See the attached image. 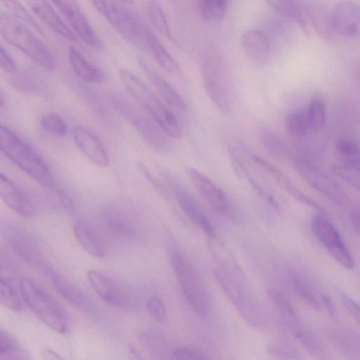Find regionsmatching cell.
<instances>
[{
  "instance_id": "cell-9",
  "label": "cell",
  "mask_w": 360,
  "mask_h": 360,
  "mask_svg": "<svg viewBox=\"0 0 360 360\" xmlns=\"http://www.w3.org/2000/svg\"><path fill=\"white\" fill-rule=\"evenodd\" d=\"M203 85L210 98L223 113H229L232 99L226 75L222 63L213 53H207L201 58Z\"/></svg>"
},
{
  "instance_id": "cell-38",
  "label": "cell",
  "mask_w": 360,
  "mask_h": 360,
  "mask_svg": "<svg viewBox=\"0 0 360 360\" xmlns=\"http://www.w3.org/2000/svg\"><path fill=\"white\" fill-rule=\"evenodd\" d=\"M266 350L274 360H303L293 346L285 341L274 340L269 344Z\"/></svg>"
},
{
  "instance_id": "cell-54",
  "label": "cell",
  "mask_w": 360,
  "mask_h": 360,
  "mask_svg": "<svg viewBox=\"0 0 360 360\" xmlns=\"http://www.w3.org/2000/svg\"><path fill=\"white\" fill-rule=\"evenodd\" d=\"M350 219L352 223L355 228L357 233H359V207L357 205L354 207L350 214Z\"/></svg>"
},
{
  "instance_id": "cell-5",
  "label": "cell",
  "mask_w": 360,
  "mask_h": 360,
  "mask_svg": "<svg viewBox=\"0 0 360 360\" xmlns=\"http://www.w3.org/2000/svg\"><path fill=\"white\" fill-rule=\"evenodd\" d=\"M19 285L25 305L49 328L65 333L68 329L67 314L55 298L31 278L22 277Z\"/></svg>"
},
{
  "instance_id": "cell-28",
  "label": "cell",
  "mask_w": 360,
  "mask_h": 360,
  "mask_svg": "<svg viewBox=\"0 0 360 360\" xmlns=\"http://www.w3.org/2000/svg\"><path fill=\"white\" fill-rule=\"evenodd\" d=\"M146 42L157 63L163 70L174 75L181 73V70L179 64L149 29L146 31Z\"/></svg>"
},
{
  "instance_id": "cell-42",
  "label": "cell",
  "mask_w": 360,
  "mask_h": 360,
  "mask_svg": "<svg viewBox=\"0 0 360 360\" xmlns=\"http://www.w3.org/2000/svg\"><path fill=\"white\" fill-rule=\"evenodd\" d=\"M141 342L148 352L158 359H164L167 354V347L162 338L151 333H143Z\"/></svg>"
},
{
  "instance_id": "cell-43",
  "label": "cell",
  "mask_w": 360,
  "mask_h": 360,
  "mask_svg": "<svg viewBox=\"0 0 360 360\" xmlns=\"http://www.w3.org/2000/svg\"><path fill=\"white\" fill-rule=\"evenodd\" d=\"M40 123L42 128L49 133L64 136L68 132L66 122L57 113L50 112L44 115Z\"/></svg>"
},
{
  "instance_id": "cell-32",
  "label": "cell",
  "mask_w": 360,
  "mask_h": 360,
  "mask_svg": "<svg viewBox=\"0 0 360 360\" xmlns=\"http://www.w3.org/2000/svg\"><path fill=\"white\" fill-rule=\"evenodd\" d=\"M229 4L226 0H201L198 2V7L204 21L217 22L225 17Z\"/></svg>"
},
{
  "instance_id": "cell-17",
  "label": "cell",
  "mask_w": 360,
  "mask_h": 360,
  "mask_svg": "<svg viewBox=\"0 0 360 360\" xmlns=\"http://www.w3.org/2000/svg\"><path fill=\"white\" fill-rule=\"evenodd\" d=\"M186 173L202 197L216 212L223 216L232 214L233 209L228 198L210 178L193 167H187Z\"/></svg>"
},
{
  "instance_id": "cell-41",
  "label": "cell",
  "mask_w": 360,
  "mask_h": 360,
  "mask_svg": "<svg viewBox=\"0 0 360 360\" xmlns=\"http://www.w3.org/2000/svg\"><path fill=\"white\" fill-rule=\"evenodd\" d=\"M260 138L266 149L277 158H284L287 154L286 148L280 138L269 129L262 127Z\"/></svg>"
},
{
  "instance_id": "cell-7",
  "label": "cell",
  "mask_w": 360,
  "mask_h": 360,
  "mask_svg": "<svg viewBox=\"0 0 360 360\" xmlns=\"http://www.w3.org/2000/svg\"><path fill=\"white\" fill-rule=\"evenodd\" d=\"M112 103L145 141L158 152H166L170 147L168 136L147 112L122 95H113Z\"/></svg>"
},
{
  "instance_id": "cell-3",
  "label": "cell",
  "mask_w": 360,
  "mask_h": 360,
  "mask_svg": "<svg viewBox=\"0 0 360 360\" xmlns=\"http://www.w3.org/2000/svg\"><path fill=\"white\" fill-rule=\"evenodd\" d=\"M168 255L182 294L192 310L199 316H207L211 300L205 285L193 262L176 246L170 245Z\"/></svg>"
},
{
  "instance_id": "cell-35",
  "label": "cell",
  "mask_w": 360,
  "mask_h": 360,
  "mask_svg": "<svg viewBox=\"0 0 360 360\" xmlns=\"http://www.w3.org/2000/svg\"><path fill=\"white\" fill-rule=\"evenodd\" d=\"M335 149L342 165L359 169V148L357 143L349 139H340L336 141Z\"/></svg>"
},
{
  "instance_id": "cell-10",
  "label": "cell",
  "mask_w": 360,
  "mask_h": 360,
  "mask_svg": "<svg viewBox=\"0 0 360 360\" xmlns=\"http://www.w3.org/2000/svg\"><path fill=\"white\" fill-rule=\"evenodd\" d=\"M311 230L334 259L347 269L354 267L353 257L340 233L323 214H316L311 222Z\"/></svg>"
},
{
  "instance_id": "cell-44",
  "label": "cell",
  "mask_w": 360,
  "mask_h": 360,
  "mask_svg": "<svg viewBox=\"0 0 360 360\" xmlns=\"http://www.w3.org/2000/svg\"><path fill=\"white\" fill-rule=\"evenodd\" d=\"M17 265L11 255L0 247V281H16Z\"/></svg>"
},
{
  "instance_id": "cell-24",
  "label": "cell",
  "mask_w": 360,
  "mask_h": 360,
  "mask_svg": "<svg viewBox=\"0 0 360 360\" xmlns=\"http://www.w3.org/2000/svg\"><path fill=\"white\" fill-rule=\"evenodd\" d=\"M32 11L55 33L64 39L75 41L76 36L46 1H27Z\"/></svg>"
},
{
  "instance_id": "cell-12",
  "label": "cell",
  "mask_w": 360,
  "mask_h": 360,
  "mask_svg": "<svg viewBox=\"0 0 360 360\" xmlns=\"http://www.w3.org/2000/svg\"><path fill=\"white\" fill-rule=\"evenodd\" d=\"M0 233L9 248L21 259L33 264L41 262V250L38 241L21 224L1 219Z\"/></svg>"
},
{
  "instance_id": "cell-20",
  "label": "cell",
  "mask_w": 360,
  "mask_h": 360,
  "mask_svg": "<svg viewBox=\"0 0 360 360\" xmlns=\"http://www.w3.org/2000/svg\"><path fill=\"white\" fill-rule=\"evenodd\" d=\"M0 199L20 216L30 219L34 215L30 197L12 180L0 172Z\"/></svg>"
},
{
  "instance_id": "cell-16",
  "label": "cell",
  "mask_w": 360,
  "mask_h": 360,
  "mask_svg": "<svg viewBox=\"0 0 360 360\" xmlns=\"http://www.w3.org/2000/svg\"><path fill=\"white\" fill-rule=\"evenodd\" d=\"M52 3L63 15L75 35L91 48L103 49L101 39L76 1H54Z\"/></svg>"
},
{
  "instance_id": "cell-19",
  "label": "cell",
  "mask_w": 360,
  "mask_h": 360,
  "mask_svg": "<svg viewBox=\"0 0 360 360\" xmlns=\"http://www.w3.org/2000/svg\"><path fill=\"white\" fill-rule=\"evenodd\" d=\"M44 268L53 288L65 300L79 310L85 312L91 310V300L79 287L50 267Z\"/></svg>"
},
{
  "instance_id": "cell-1",
  "label": "cell",
  "mask_w": 360,
  "mask_h": 360,
  "mask_svg": "<svg viewBox=\"0 0 360 360\" xmlns=\"http://www.w3.org/2000/svg\"><path fill=\"white\" fill-rule=\"evenodd\" d=\"M213 260L214 276L229 300L250 325L262 327L263 313L247 290L241 269L231 252L229 250L221 251L213 257Z\"/></svg>"
},
{
  "instance_id": "cell-26",
  "label": "cell",
  "mask_w": 360,
  "mask_h": 360,
  "mask_svg": "<svg viewBox=\"0 0 360 360\" xmlns=\"http://www.w3.org/2000/svg\"><path fill=\"white\" fill-rule=\"evenodd\" d=\"M74 234L82 248L94 257H102L105 252V245L101 236L89 224L77 221Z\"/></svg>"
},
{
  "instance_id": "cell-55",
  "label": "cell",
  "mask_w": 360,
  "mask_h": 360,
  "mask_svg": "<svg viewBox=\"0 0 360 360\" xmlns=\"http://www.w3.org/2000/svg\"><path fill=\"white\" fill-rule=\"evenodd\" d=\"M130 350L131 354L136 360H146L134 346L131 345L130 347Z\"/></svg>"
},
{
  "instance_id": "cell-8",
  "label": "cell",
  "mask_w": 360,
  "mask_h": 360,
  "mask_svg": "<svg viewBox=\"0 0 360 360\" xmlns=\"http://www.w3.org/2000/svg\"><path fill=\"white\" fill-rule=\"evenodd\" d=\"M94 8L129 42L146 49L148 29L128 8L112 1H93Z\"/></svg>"
},
{
  "instance_id": "cell-50",
  "label": "cell",
  "mask_w": 360,
  "mask_h": 360,
  "mask_svg": "<svg viewBox=\"0 0 360 360\" xmlns=\"http://www.w3.org/2000/svg\"><path fill=\"white\" fill-rule=\"evenodd\" d=\"M136 167L139 171L140 174L144 176V178L150 182L154 188L160 194H165V189L164 186L160 184L155 176L150 172L148 167L141 161H137Z\"/></svg>"
},
{
  "instance_id": "cell-53",
  "label": "cell",
  "mask_w": 360,
  "mask_h": 360,
  "mask_svg": "<svg viewBox=\"0 0 360 360\" xmlns=\"http://www.w3.org/2000/svg\"><path fill=\"white\" fill-rule=\"evenodd\" d=\"M321 299H322L323 304L325 309L327 310V312L329 314V316H330L331 317L335 316V315H336L335 307L332 300L330 299V297H328V295H323Z\"/></svg>"
},
{
  "instance_id": "cell-33",
  "label": "cell",
  "mask_w": 360,
  "mask_h": 360,
  "mask_svg": "<svg viewBox=\"0 0 360 360\" xmlns=\"http://www.w3.org/2000/svg\"><path fill=\"white\" fill-rule=\"evenodd\" d=\"M269 4L281 15L293 20L302 30V31L309 34V28L307 21L304 18L301 8L297 3L294 1L281 0V1H269Z\"/></svg>"
},
{
  "instance_id": "cell-13",
  "label": "cell",
  "mask_w": 360,
  "mask_h": 360,
  "mask_svg": "<svg viewBox=\"0 0 360 360\" xmlns=\"http://www.w3.org/2000/svg\"><path fill=\"white\" fill-rule=\"evenodd\" d=\"M169 187L188 219L202 230L209 239L216 237L214 228L197 199L179 181L167 176Z\"/></svg>"
},
{
  "instance_id": "cell-31",
  "label": "cell",
  "mask_w": 360,
  "mask_h": 360,
  "mask_svg": "<svg viewBox=\"0 0 360 360\" xmlns=\"http://www.w3.org/2000/svg\"><path fill=\"white\" fill-rule=\"evenodd\" d=\"M0 304L5 308L15 312H20L24 309L25 303L20 285H17L16 281H0Z\"/></svg>"
},
{
  "instance_id": "cell-15",
  "label": "cell",
  "mask_w": 360,
  "mask_h": 360,
  "mask_svg": "<svg viewBox=\"0 0 360 360\" xmlns=\"http://www.w3.org/2000/svg\"><path fill=\"white\" fill-rule=\"evenodd\" d=\"M295 167L307 183L319 193L337 204H345V192L329 175L307 160L297 159L295 161Z\"/></svg>"
},
{
  "instance_id": "cell-4",
  "label": "cell",
  "mask_w": 360,
  "mask_h": 360,
  "mask_svg": "<svg viewBox=\"0 0 360 360\" xmlns=\"http://www.w3.org/2000/svg\"><path fill=\"white\" fill-rule=\"evenodd\" d=\"M0 35L42 68L54 69L55 61L46 46L27 25L1 9Z\"/></svg>"
},
{
  "instance_id": "cell-48",
  "label": "cell",
  "mask_w": 360,
  "mask_h": 360,
  "mask_svg": "<svg viewBox=\"0 0 360 360\" xmlns=\"http://www.w3.org/2000/svg\"><path fill=\"white\" fill-rule=\"evenodd\" d=\"M173 357L175 360H212L202 350L191 346L176 348L173 351Z\"/></svg>"
},
{
  "instance_id": "cell-37",
  "label": "cell",
  "mask_w": 360,
  "mask_h": 360,
  "mask_svg": "<svg viewBox=\"0 0 360 360\" xmlns=\"http://www.w3.org/2000/svg\"><path fill=\"white\" fill-rule=\"evenodd\" d=\"M147 7L148 16L153 25L162 35L171 40L172 37L169 26L161 5L158 1H150Z\"/></svg>"
},
{
  "instance_id": "cell-51",
  "label": "cell",
  "mask_w": 360,
  "mask_h": 360,
  "mask_svg": "<svg viewBox=\"0 0 360 360\" xmlns=\"http://www.w3.org/2000/svg\"><path fill=\"white\" fill-rule=\"evenodd\" d=\"M0 69L7 73H15L17 65L10 54L0 44Z\"/></svg>"
},
{
  "instance_id": "cell-25",
  "label": "cell",
  "mask_w": 360,
  "mask_h": 360,
  "mask_svg": "<svg viewBox=\"0 0 360 360\" xmlns=\"http://www.w3.org/2000/svg\"><path fill=\"white\" fill-rule=\"evenodd\" d=\"M242 46L248 58L257 65H264L270 58L269 43L259 30L245 31L242 37Z\"/></svg>"
},
{
  "instance_id": "cell-56",
  "label": "cell",
  "mask_w": 360,
  "mask_h": 360,
  "mask_svg": "<svg viewBox=\"0 0 360 360\" xmlns=\"http://www.w3.org/2000/svg\"><path fill=\"white\" fill-rule=\"evenodd\" d=\"M4 98L2 97V95L0 93V106H2L4 105Z\"/></svg>"
},
{
  "instance_id": "cell-57",
  "label": "cell",
  "mask_w": 360,
  "mask_h": 360,
  "mask_svg": "<svg viewBox=\"0 0 360 360\" xmlns=\"http://www.w3.org/2000/svg\"><path fill=\"white\" fill-rule=\"evenodd\" d=\"M7 360H15V359H7Z\"/></svg>"
},
{
  "instance_id": "cell-45",
  "label": "cell",
  "mask_w": 360,
  "mask_h": 360,
  "mask_svg": "<svg viewBox=\"0 0 360 360\" xmlns=\"http://www.w3.org/2000/svg\"><path fill=\"white\" fill-rule=\"evenodd\" d=\"M20 346L17 340L6 330L0 327V358L9 359L11 354L18 352Z\"/></svg>"
},
{
  "instance_id": "cell-52",
  "label": "cell",
  "mask_w": 360,
  "mask_h": 360,
  "mask_svg": "<svg viewBox=\"0 0 360 360\" xmlns=\"http://www.w3.org/2000/svg\"><path fill=\"white\" fill-rule=\"evenodd\" d=\"M41 356L42 360H64L59 354L49 348H44Z\"/></svg>"
},
{
  "instance_id": "cell-39",
  "label": "cell",
  "mask_w": 360,
  "mask_h": 360,
  "mask_svg": "<svg viewBox=\"0 0 360 360\" xmlns=\"http://www.w3.org/2000/svg\"><path fill=\"white\" fill-rule=\"evenodd\" d=\"M4 6L11 12L13 17L19 21L24 23L28 27H31L37 32L41 34V27L35 20L34 17L22 6V5L16 1H2Z\"/></svg>"
},
{
  "instance_id": "cell-30",
  "label": "cell",
  "mask_w": 360,
  "mask_h": 360,
  "mask_svg": "<svg viewBox=\"0 0 360 360\" xmlns=\"http://www.w3.org/2000/svg\"><path fill=\"white\" fill-rule=\"evenodd\" d=\"M269 296L283 322L292 332L302 323L292 306L286 297L278 290H270Z\"/></svg>"
},
{
  "instance_id": "cell-34",
  "label": "cell",
  "mask_w": 360,
  "mask_h": 360,
  "mask_svg": "<svg viewBox=\"0 0 360 360\" xmlns=\"http://www.w3.org/2000/svg\"><path fill=\"white\" fill-rule=\"evenodd\" d=\"M285 127L289 134L302 137L310 130L307 110L296 109L290 112L285 117Z\"/></svg>"
},
{
  "instance_id": "cell-21",
  "label": "cell",
  "mask_w": 360,
  "mask_h": 360,
  "mask_svg": "<svg viewBox=\"0 0 360 360\" xmlns=\"http://www.w3.org/2000/svg\"><path fill=\"white\" fill-rule=\"evenodd\" d=\"M359 5L353 1H343L336 4L332 11V25L340 35L355 37L359 33Z\"/></svg>"
},
{
  "instance_id": "cell-36",
  "label": "cell",
  "mask_w": 360,
  "mask_h": 360,
  "mask_svg": "<svg viewBox=\"0 0 360 360\" xmlns=\"http://www.w3.org/2000/svg\"><path fill=\"white\" fill-rule=\"evenodd\" d=\"M290 279L292 288L298 296L311 308L319 310V301L311 285L297 273L291 271Z\"/></svg>"
},
{
  "instance_id": "cell-2",
  "label": "cell",
  "mask_w": 360,
  "mask_h": 360,
  "mask_svg": "<svg viewBox=\"0 0 360 360\" xmlns=\"http://www.w3.org/2000/svg\"><path fill=\"white\" fill-rule=\"evenodd\" d=\"M0 151L39 184L55 187L54 176L42 157L18 134L0 124Z\"/></svg>"
},
{
  "instance_id": "cell-11",
  "label": "cell",
  "mask_w": 360,
  "mask_h": 360,
  "mask_svg": "<svg viewBox=\"0 0 360 360\" xmlns=\"http://www.w3.org/2000/svg\"><path fill=\"white\" fill-rule=\"evenodd\" d=\"M86 276L96 293L108 304L126 308L133 302L134 292L124 281L96 269L89 270Z\"/></svg>"
},
{
  "instance_id": "cell-22",
  "label": "cell",
  "mask_w": 360,
  "mask_h": 360,
  "mask_svg": "<svg viewBox=\"0 0 360 360\" xmlns=\"http://www.w3.org/2000/svg\"><path fill=\"white\" fill-rule=\"evenodd\" d=\"M252 158L255 162L265 169L277 182V184L292 198L302 204L316 209L323 214H326L325 210L320 204L301 191L282 171L259 156L254 155Z\"/></svg>"
},
{
  "instance_id": "cell-47",
  "label": "cell",
  "mask_w": 360,
  "mask_h": 360,
  "mask_svg": "<svg viewBox=\"0 0 360 360\" xmlns=\"http://www.w3.org/2000/svg\"><path fill=\"white\" fill-rule=\"evenodd\" d=\"M333 170L338 176L350 184L353 188L357 190L359 189V169L340 164L334 165Z\"/></svg>"
},
{
  "instance_id": "cell-6",
  "label": "cell",
  "mask_w": 360,
  "mask_h": 360,
  "mask_svg": "<svg viewBox=\"0 0 360 360\" xmlns=\"http://www.w3.org/2000/svg\"><path fill=\"white\" fill-rule=\"evenodd\" d=\"M120 75L128 92L153 118L160 129L169 137L181 136L179 123L174 114L135 74L122 69Z\"/></svg>"
},
{
  "instance_id": "cell-27",
  "label": "cell",
  "mask_w": 360,
  "mask_h": 360,
  "mask_svg": "<svg viewBox=\"0 0 360 360\" xmlns=\"http://www.w3.org/2000/svg\"><path fill=\"white\" fill-rule=\"evenodd\" d=\"M68 59L75 73L83 81L89 83H101L103 81V72L91 63L75 47L69 48Z\"/></svg>"
},
{
  "instance_id": "cell-23",
  "label": "cell",
  "mask_w": 360,
  "mask_h": 360,
  "mask_svg": "<svg viewBox=\"0 0 360 360\" xmlns=\"http://www.w3.org/2000/svg\"><path fill=\"white\" fill-rule=\"evenodd\" d=\"M138 63L146 76L168 105L181 111L186 110V104L181 95L156 70L142 58H139Z\"/></svg>"
},
{
  "instance_id": "cell-14",
  "label": "cell",
  "mask_w": 360,
  "mask_h": 360,
  "mask_svg": "<svg viewBox=\"0 0 360 360\" xmlns=\"http://www.w3.org/2000/svg\"><path fill=\"white\" fill-rule=\"evenodd\" d=\"M102 217L107 231L118 239L132 240L140 235L136 216L125 205H112L103 212Z\"/></svg>"
},
{
  "instance_id": "cell-49",
  "label": "cell",
  "mask_w": 360,
  "mask_h": 360,
  "mask_svg": "<svg viewBox=\"0 0 360 360\" xmlns=\"http://www.w3.org/2000/svg\"><path fill=\"white\" fill-rule=\"evenodd\" d=\"M340 301L347 313L359 325L360 314L358 304L352 297L345 294L341 295Z\"/></svg>"
},
{
  "instance_id": "cell-29",
  "label": "cell",
  "mask_w": 360,
  "mask_h": 360,
  "mask_svg": "<svg viewBox=\"0 0 360 360\" xmlns=\"http://www.w3.org/2000/svg\"><path fill=\"white\" fill-rule=\"evenodd\" d=\"M292 333L300 342L313 360H330L322 342L303 323L292 331Z\"/></svg>"
},
{
  "instance_id": "cell-18",
  "label": "cell",
  "mask_w": 360,
  "mask_h": 360,
  "mask_svg": "<svg viewBox=\"0 0 360 360\" xmlns=\"http://www.w3.org/2000/svg\"><path fill=\"white\" fill-rule=\"evenodd\" d=\"M72 137L79 150L91 162L100 167L108 166L107 150L94 131L84 126L75 125L72 129Z\"/></svg>"
},
{
  "instance_id": "cell-46",
  "label": "cell",
  "mask_w": 360,
  "mask_h": 360,
  "mask_svg": "<svg viewBox=\"0 0 360 360\" xmlns=\"http://www.w3.org/2000/svg\"><path fill=\"white\" fill-rule=\"evenodd\" d=\"M146 309L149 314L160 323L167 321V308L164 301L158 296L150 297L146 302Z\"/></svg>"
},
{
  "instance_id": "cell-40",
  "label": "cell",
  "mask_w": 360,
  "mask_h": 360,
  "mask_svg": "<svg viewBox=\"0 0 360 360\" xmlns=\"http://www.w3.org/2000/svg\"><path fill=\"white\" fill-rule=\"evenodd\" d=\"M310 130L316 132L319 131L325 122V105L323 100L314 96L307 110Z\"/></svg>"
}]
</instances>
